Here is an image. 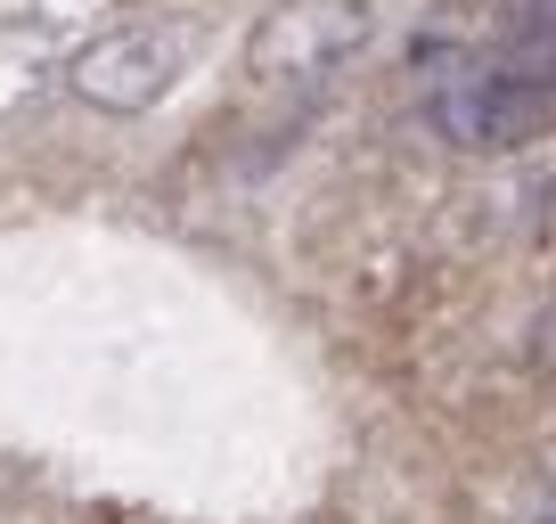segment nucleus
I'll use <instances>...</instances> for the list:
<instances>
[{"label": "nucleus", "mask_w": 556, "mask_h": 524, "mask_svg": "<svg viewBox=\"0 0 556 524\" xmlns=\"http://www.w3.org/2000/svg\"><path fill=\"white\" fill-rule=\"evenodd\" d=\"M426 123L467 157H507V148H532L556 123V90L523 83L507 66H451L426 90Z\"/></svg>", "instance_id": "1"}, {"label": "nucleus", "mask_w": 556, "mask_h": 524, "mask_svg": "<svg viewBox=\"0 0 556 524\" xmlns=\"http://www.w3.org/2000/svg\"><path fill=\"white\" fill-rule=\"evenodd\" d=\"M189 25H115L66 58V90L99 115H148L189 74Z\"/></svg>", "instance_id": "2"}, {"label": "nucleus", "mask_w": 556, "mask_h": 524, "mask_svg": "<svg viewBox=\"0 0 556 524\" xmlns=\"http://www.w3.org/2000/svg\"><path fill=\"white\" fill-rule=\"evenodd\" d=\"M377 34L368 0H278L245 34V74L254 83H319V74L352 66Z\"/></svg>", "instance_id": "3"}, {"label": "nucleus", "mask_w": 556, "mask_h": 524, "mask_svg": "<svg viewBox=\"0 0 556 524\" xmlns=\"http://www.w3.org/2000/svg\"><path fill=\"white\" fill-rule=\"evenodd\" d=\"M500 66L523 74V83H548L556 90V0H532V9H523V25L507 34Z\"/></svg>", "instance_id": "4"}, {"label": "nucleus", "mask_w": 556, "mask_h": 524, "mask_svg": "<svg viewBox=\"0 0 556 524\" xmlns=\"http://www.w3.org/2000/svg\"><path fill=\"white\" fill-rule=\"evenodd\" d=\"M41 58H50V34H0V107L41 83Z\"/></svg>", "instance_id": "5"}, {"label": "nucleus", "mask_w": 556, "mask_h": 524, "mask_svg": "<svg viewBox=\"0 0 556 524\" xmlns=\"http://www.w3.org/2000/svg\"><path fill=\"white\" fill-rule=\"evenodd\" d=\"M532 524H556V484H548V491L532 500Z\"/></svg>", "instance_id": "6"}]
</instances>
